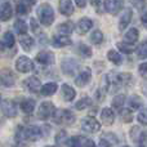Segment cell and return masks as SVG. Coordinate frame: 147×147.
Returning a JSON list of instances; mask_svg holds the SVG:
<instances>
[{
    "label": "cell",
    "mask_w": 147,
    "mask_h": 147,
    "mask_svg": "<svg viewBox=\"0 0 147 147\" xmlns=\"http://www.w3.org/2000/svg\"><path fill=\"white\" fill-rule=\"evenodd\" d=\"M98 147H114L111 145V143L109 142V141H106V140H101V142L98 143Z\"/></svg>",
    "instance_id": "7dc6e473"
},
{
    "label": "cell",
    "mask_w": 147,
    "mask_h": 147,
    "mask_svg": "<svg viewBox=\"0 0 147 147\" xmlns=\"http://www.w3.org/2000/svg\"><path fill=\"white\" fill-rule=\"evenodd\" d=\"M20 44L22 45V48L25 51H31V48L34 45V39L31 36H28L27 34H22L20 38Z\"/></svg>",
    "instance_id": "cb8c5ba5"
},
{
    "label": "cell",
    "mask_w": 147,
    "mask_h": 147,
    "mask_svg": "<svg viewBox=\"0 0 147 147\" xmlns=\"http://www.w3.org/2000/svg\"><path fill=\"white\" fill-rule=\"evenodd\" d=\"M35 106H36V102L32 98H26L21 102V109L26 114H31L34 111V109H35Z\"/></svg>",
    "instance_id": "44dd1931"
},
{
    "label": "cell",
    "mask_w": 147,
    "mask_h": 147,
    "mask_svg": "<svg viewBox=\"0 0 147 147\" xmlns=\"http://www.w3.org/2000/svg\"><path fill=\"white\" fill-rule=\"evenodd\" d=\"M79 53H80L81 57H84V58H89V57H92L93 52H92L90 47L85 45V44H80V47H79Z\"/></svg>",
    "instance_id": "d590c367"
},
{
    "label": "cell",
    "mask_w": 147,
    "mask_h": 147,
    "mask_svg": "<svg viewBox=\"0 0 147 147\" xmlns=\"http://www.w3.org/2000/svg\"><path fill=\"white\" fill-rule=\"evenodd\" d=\"M128 105H129L130 110H140L142 107L143 102L138 96H132L129 98V101H128Z\"/></svg>",
    "instance_id": "4316f807"
},
{
    "label": "cell",
    "mask_w": 147,
    "mask_h": 147,
    "mask_svg": "<svg viewBox=\"0 0 147 147\" xmlns=\"http://www.w3.org/2000/svg\"><path fill=\"white\" fill-rule=\"evenodd\" d=\"M13 147H18V146H13Z\"/></svg>",
    "instance_id": "680465c9"
},
{
    "label": "cell",
    "mask_w": 147,
    "mask_h": 147,
    "mask_svg": "<svg viewBox=\"0 0 147 147\" xmlns=\"http://www.w3.org/2000/svg\"><path fill=\"white\" fill-rule=\"evenodd\" d=\"M53 45L57 47V48H63V47H67L72 43L71 39L66 35H59V36H54L53 38Z\"/></svg>",
    "instance_id": "d6986e66"
},
{
    "label": "cell",
    "mask_w": 147,
    "mask_h": 147,
    "mask_svg": "<svg viewBox=\"0 0 147 147\" xmlns=\"http://www.w3.org/2000/svg\"><path fill=\"white\" fill-rule=\"evenodd\" d=\"M16 69H17L20 72L26 74V72H30L34 70V63L30 58L22 56L17 59V62H16Z\"/></svg>",
    "instance_id": "8992f818"
},
{
    "label": "cell",
    "mask_w": 147,
    "mask_h": 147,
    "mask_svg": "<svg viewBox=\"0 0 147 147\" xmlns=\"http://www.w3.org/2000/svg\"><path fill=\"white\" fill-rule=\"evenodd\" d=\"M0 83L4 86H13L16 83V76L12 70L1 69L0 70Z\"/></svg>",
    "instance_id": "52a82bcc"
},
{
    "label": "cell",
    "mask_w": 147,
    "mask_h": 147,
    "mask_svg": "<svg viewBox=\"0 0 147 147\" xmlns=\"http://www.w3.org/2000/svg\"><path fill=\"white\" fill-rule=\"evenodd\" d=\"M62 71L67 76H75L79 70V62L75 58H65L61 63Z\"/></svg>",
    "instance_id": "3957f363"
},
{
    "label": "cell",
    "mask_w": 147,
    "mask_h": 147,
    "mask_svg": "<svg viewBox=\"0 0 147 147\" xmlns=\"http://www.w3.org/2000/svg\"><path fill=\"white\" fill-rule=\"evenodd\" d=\"M59 12L63 16H71L74 13V4L71 0H59Z\"/></svg>",
    "instance_id": "ac0fdd59"
},
{
    "label": "cell",
    "mask_w": 147,
    "mask_h": 147,
    "mask_svg": "<svg viewBox=\"0 0 147 147\" xmlns=\"http://www.w3.org/2000/svg\"><path fill=\"white\" fill-rule=\"evenodd\" d=\"M13 16V9L12 5L9 3H3L0 5V21H9Z\"/></svg>",
    "instance_id": "5bb4252c"
},
{
    "label": "cell",
    "mask_w": 147,
    "mask_h": 147,
    "mask_svg": "<svg viewBox=\"0 0 147 147\" xmlns=\"http://www.w3.org/2000/svg\"><path fill=\"white\" fill-rule=\"evenodd\" d=\"M75 3L78 4L79 8H84L86 5V0H75Z\"/></svg>",
    "instance_id": "681fc988"
},
{
    "label": "cell",
    "mask_w": 147,
    "mask_h": 147,
    "mask_svg": "<svg viewBox=\"0 0 147 147\" xmlns=\"http://www.w3.org/2000/svg\"><path fill=\"white\" fill-rule=\"evenodd\" d=\"M124 102H125V96L124 94H119V96H115V98L112 99V107L116 109L117 111L123 109L124 106Z\"/></svg>",
    "instance_id": "f546056e"
},
{
    "label": "cell",
    "mask_w": 147,
    "mask_h": 147,
    "mask_svg": "<svg viewBox=\"0 0 147 147\" xmlns=\"http://www.w3.org/2000/svg\"><path fill=\"white\" fill-rule=\"evenodd\" d=\"M81 128L85 132L94 134V133H98L101 130V123H98V120L94 117H85L81 123Z\"/></svg>",
    "instance_id": "5b68a950"
},
{
    "label": "cell",
    "mask_w": 147,
    "mask_h": 147,
    "mask_svg": "<svg viewBox=\"0 0 147 147\" xmlns=\"http://www.w3.org/2000/svg\"><path fill=\"white\" fill-rule=\"evenodd\" d=\"M14 28L18 34L22 35V34H26V31H27V25H26V22L23 20H17L14 23Z\"/></svg>",
    "instance_id": "836d02e7"
},
{
    "label": "cell",
    "mask_w": 147,
    "mask_h": 147,
    "mask_svg": "<svg viewBox=\"0 0 147 147\" xmlns=\"http://www.w3.org/2000/svg\"><path fill=\"white\" fill-rule=\"evenodd\" d=\"M107 57H109L110 61H111L114 65H116V66H119V65L123 63L121 54H120L119 52H116V51H109V53H107Z\"/></svg>",
    "instance_id": "484cf974"
},
{
    "label": "cell",
    "mask_w": 147,
    "mask_h": 147,
    "mask_svg": "<svg viewBox=\"0 0 147 147\" xmlns=\"http://www.w3.org/2000/svg\"><path fill=\"white\" fill-rule=\"evenodd\" d=\"M31 30H32L35 34L40 32V27H39V23L36 22L35 18H31Z\"/></svg>",
    "instance_id": "ee69618b"
},
{
    "label": "cell",
    "mask_w": 147,
    "mask_h": 147,
    "mask_svg": "<svg viewBox=\"0 0 147 147\" xmlns=\"http://www.w3.org/2000/svg\"><path fill=\"white\" fill-rule=\"evenodd\" d=\"M90 105H92V99L88 98V97H84V98L79 99V101L75 103V109L79 110V111H81V110L88 109Z\"/></svg>",
    "instance_id": "f1b7e54d"
},
{
    "label": "cell",
    "mask_w": 147,
    "mask_h": 147,
    "mask_svg": "<svg viewBox=\"0 0 147 147\" xmlns=\"http://www.w3.org/2000/svg\"><path fill=\"white\" fill-rule=\"evenodd\" d=\"M81 147H96V143L93 142V140L81 138Z\"/></svg>",
    "instance_id": "7bdbcfd3"
},
{
    "label": "cell",
    "mask_w": 147,
    "mask_h": 147,
    "mask_svg": "<svg viewBox=\"0 0 147 147\" xmlns=\"http://www.w3.org/2000/svg\"><path fill=\"white\" fill-rule=\"evenodd\" d=\"M138 72H140V75L142 76L145 80H147V62L140 65V67H138Z\"/></svg>",
    "instance_id": "60d3db41"
},
{
    "label": "cell",
    "mask_w": 147,
    "mask_h": 147,
    "mask_svg": "<svg viewBox=\"0 0 147 147\" xmlns=\"http://www.w3.org/2000/svg\"><path fill=\"white\" fill-rule=\"evenodd\" d=\"M23 85L27 88V90L32 92V93H36V92H39L41 88V81L39 80L36 76H30V78H27L23 81Z\"/></svg>",
    "instance_id": "8fae6325"
},
{
    "label": "cell",
    "mask_w": 147,
    "mask_h": 147,
    "mask_svg": "<svg viewBox=\"0 0 147 147\" xmlns=\"http://www.w3.org/2000/svg\"><path fill=\"white\" fill-rule=\"evenodd\" d=\"M1 110L5 116L8 117H14L17 115V105L12 99H5L1 103Z\"/></svg>",
    "instance_id": "9c48e42d"
},
{
    "label": "cell",
    "mask_w": 147,
    "mask_h": 147,
    "mask_svg": "<svg viewBox=\"0 0 147 147\" xmlns=\"http://www.w3.org/2000/svg\"><path fill=\"white\" fill-rule=\"evenodd\" d=\"M3 43H4V45L7 47V48H12L16 43V39H14V36H13V34L12 32H5L4 39H3Z\"/></svg>",
    "instance_id": "e575fe53"
},
{
    "label": "cell",
    "mask_w": 147,
    "mask_h": 147,
    "mask_svg": "<svg viewBox=\"0 0 147 147\" xmlns=\"http://www.w3.org/2000/svg\"><path fill=\"white\" fill-rule=\"evenodd\" d=\"M57 84L56 83H47L45 85H41L40 88V93L43 94L44 97H48V96H52L57 92Z\"/></svg>",
    "instance_id": "7402d4cb"
},
{
    "label": "cell",
    "mask_w": 147,
    "mask_h": 147,
    "mask_svg": "<svg viewBox=\"0 0 147 147\" xmlns=\"http://www.w3.org/2000/svg\"><path fill=\"white\" fill-rule=\"evenodd\" d=\"M137 56L140 58H147V41H142L137 48Z\"/></svg>",
    "instance_id": "74e56055"
},
{
    "label": "cell",
    "mask_w": 147,
    "mask_h": 147,
    "mask_svg": "<svg viewBox=\"0 0 147 147\" xmlns=\"http://www.w3.org/2000/svg\"><path fill=\"white\" fill-rule=\"evenodd\" d=\"M58 31L62 32L63 35H69L74 31V23L71 21H67V22H63L58 26Z\"/></svg>",
    "instance_id": "83f0119b"
},
{
    "label": "cell",
    "mask_w": 147,
    "mask_h": 147,
    "mask_svg": "<svg viewBox=\"0 0 147 147\" xmlns=\"http://www.w3.org/2000/svg\"><path fill=\"white\" fill-rule=\"evenodd\" d=\"M123 4H124V0H105V9L110 14L115 16L121 10Z\"/></svg>",
    "instance_id": "ba28073f"
},
{
    "label": "cell",
    "mask_w": 147,
    "mask_h": 147,
    "mask_svg": "<svg viewBox=\"0 0 147 147\" xmlns=\"http://www.w3.org/2000/svg\"><path fill=\"white\" fill-rule=\"evenodd\" d=\"M0 102H1V96H0Z\"/></svg>",
    "instance_id": "11a10c76"
},
{
    "label": "cell",
    "mask_w": 147,
    "mask_h": 147,
    "mask_svg": "<svg viewBox=\"0 0 147 147\" xmlns=\"http://www.w3.org/2000/svg\"><path fill=\"white\" fill-rule=\"evenodd\" d=\"M61 92H62V98H63L65 101H69V102H71L76 96L75 89L71 88L70 85H67V84H63V85H62Z\"/></svg>",
    "instance_id": "ffe728a7"
},
{
    "label": "cell",
    "mask_w": 147,
    "mask_h": 147,
    "mask_svg": "<svg viewBox=\"0 0 147 147\" xmlns=\"http://www.w3.org/2000/svg\"><path fill=\"white\" fill-rule=\"evenodd\" d=\"M54 59H56L54 58V54L49 51H43V52H40V53H38V56H36V61H38L39 63L44 65V66L53 65Z\"/></svg>",
    "instance_id": "30bf717a"
},
{
    "label": "cell",
    "mask_w": 147,
    "mask_h": 147,
    "mask_svg": "<svg viewBox=\"0 0 147 147\" xmlns=\"http://www.w3.org/2000/svg\"><path fill=\"white\" fill-rule=\"evenodd\" d=\"M49 132H51V127H49V125H43V128H41V134H43V137L48 136Z\"/></svg>",
    "instance_id": "bcb514c9"
},
{
    "label": "cell",
    "mask_w": 147,
    "mask_h": 147,
    "mask_svg": "<svg viewBox=\"0 0 147 147\" xmlns=\"http://www.w3.org/2000/svg\"><path fill=\"white\" fill-rule=\"evenodd\" d=\"M138 147H145V146H138Z\"/></svg>",
    "instance_id": "9f6ffc18"
},
{
    "label": "cell",
    "mask_w": 147,
    "mask_h": 147,
    "mask_svg": "<svg viewBox=\"0 0 147 147\" xmlns=\"http://www.w3.org/2000/svg\"><path fill=\"white\" fill-rule=\"evenodd\" d=\"M120 116H121L124 123H130L133 120V114L129 109H121L120 110Z\"/></svg>",
    "instance_id": "8d00e7d4"
},
{
    "label": "cell",
    "mask_w": 147,
    "mask_h": 147,
    "mask_svg": "<svg viewBox=\"0 0 147 147\" xmlns=\"http://www.w3.org/2000/svg\"><path fill=\"white\" fill-rule=\"evenodd\" d=\"M5 48H7V47L4 45V43H3V41H0V54H1L3 52L5 51Z\"/></svg>",
    "instance_id": "f5cc1de1"
},
{
    "label": "cell",
    "mask_w": 147,
    "mask_h": 147,
    "mask_svg": "<svg viewBox=\"0 0 147 147\" xmlns=\"http://www.w3.org/2000/svg\"><path fill=\"white\" fill-rule=\"evenodd\" d=\"M117 48H119V51H121L123 53H127V54H130L134 52V47L132 45V44L129 43H117Z\"/></svg>",
    "instance_id": "d6a6232c"
},
{
    "label": "cell",
    "mask_w": 147,
    "mask_h": 147,
    "mask_svg": "<svg viewBox=\"0 0 147 147\" xmlns=\"http://www.w3.org/2000/svg\"><path fill=\"white\" fill-rule=\"evenodd\" d=\"M138 36H140V32H138L137 28H129V31L125 32L124 39H125L127 43L133 44V43H136V41L138 40Z\"/></svg>",
    "instance_id": "d4e9b609"
},
{
    "label": "cell",
    "mask_w": 147,
    "mask_h": 147,
    "mask_svg": "<svg viewBox=\"0 0 147 147\" xmlns=\"http://www.w3.org/2000/svg\"><path fill=\"white\" fill-rule=\"evenodd\" d=\"M16 12H17V14H20V16H26L28 12H30V7L20 3V4L17 5V8H16Z\"/></svg>",
    "instance_id": "f35d334b"
},
{
    "label": "cell",
    "mask_w": 147,
    "mask_h": 147,
    "mask_svg": "<svg viewBox=\"0 0 147 147\" xmlns=\"http://www.w3.org/2000/svg\"><path fill=\"white\" fill-rule=\"evenodd\" d=\"M137 119L142 125H147V111H141L138 114Z\"/></svg>",
    "instance_id": "b9f144b4"
},
{
    "label": "cell",
    "mask_w": 147,
    "mask_h": 147,
    "mask_svg": "<svg viewBox=\"0 0 147 147\" xmlns=\"http://www.w3.org/2000/svg\"><path fill=\"white\" fill-rule=\"evenodd\" d=\"M54 111H56V109H54V105L52 102H43L38 110V117L40 120H48L53 116Z\"/></svg>",
    "instance_id": "277c9868"
},
{
    "label": "cell",
    "mask_w": 147,
    "mask_h": 147,
    "mask_svg": "<svg viewBox=\"0 0 147 147\" xmlns=\"http://www.w3.org/2000/svg\"><path fill=\"white\" fill-rule=\"evenodd\" d=\"M124 147H129V146H124Z\"/></svg>",
    "instance_id": "6f0895ef"
},
{
    "label": "cell",
    "mask_w": 147,
    "mask_h": 147,
    "mask_svg": "<svg viewBox=\"0 0 147 147\" xmlns=\"http://www.w3.org/2000/svg\"><path fill=\"white\" fill-rule=\"evenodd\" d=\"M88 1H89V4L93 5V7H98L99 3H101V0H88Z\"/></svg>",
    "instance_id": "816d5d0a"
},
{
    "label": "cell",
    "mask_w": 147,
    "mask_h": 147,
    "mask_svg": "<svg viewBox=\"0 0 147 147\" xmlns=\"http://www.w3.org/2000/svg\"><path fill=\"white\" fill-rule=\"evenodd\" d=\"M132 16H133L132 9H129V8H128V9H124V12H123V14L120 16V20H119V30L120 31H123L130 23Z\"/></svg>",
    "instance_id": "4fadbf2b"
},
{
    "label": "cell",
    "mask_w": 147,
    "mask_h": 147,
    "mask_svg": "<svg viewBox=\"0 0 147 147\" xmlns=\"http://www.w3.org/2000/svg\"><path fill=\"white\" fill-rule=\"evenodd\" d=\"M90 79H92V71L89 69H86V70H84L83 72H80L78 76H76L75 84L78 86H80V88H83V86H85L86 84L90 81Z\"/></svg>",
    "instance_id": "7c38bea8"
},
{
    "label": "cell",
    "mask_w": 147,
    "mask_h": 147,
    "mask_svg": "<svg viewBox=\"0 0 147 147\" xmlns=\"http://www.w3.org/2000/svg\"><path fill=\"white\" fill-rule=\"evenodd\" d=\"M66 145L69 147H81V137H71Z\"/></svg>",
    "instance_id": "ab89813d"
},
{
    "label": "cell",
    "mask_w": 147,
    "mask_h": 147,
    "mask_svg": "<svg viewBox=\"0 0 147 147\" xmlns=\"http://www.w3.org/2000/svg\"><path fill=\"white\" fill-rule=\"evenodd\" d=\"M52 117L54 123L59 125H70L75 121V115L70 110H56Z\"/></svg>",
    "instance_id": "7a4b0ae2"
},
{
    "label": "cell",
    "mask_w": 147,
    "mask_h": 147,
    "mask_svg": "<svg viewBox=\"0 0 147 147\" xmlns=\"http://www.w3.org/2000/svg\"><path fill=\"white\" fill-rule=\"evenodd\" d=\"M141 22H142V25L145 26V28H147V13H145V14L141 17Z\"/></svg>",
    "instance_id": "f907efd6"
},
{
    "label": "cell",
    "mask_w": 147,
    "mask_h": 147,
    "mask_svg": "<svg viewBox=\"0 0 147 147\" xmlns=\"http://www.w3.org/2000/svg\"><path fill=\"white\" fill-rule=\"evenodd\" d=\"M21 3L22 4H25V5H27V7H32V5H35V3H36V0H21Z\"/></svg>",
    "instance_id": "c3c4849f"
},
{
    "label": "cell",
    "mask_w": 147,
    "mask_h": 147,
    "mask_svg": "<svg viewBox=\"0 0 147 147\" xmlns=\"http://www.w3.org/2000/svg\"><path fill=\"white\" fill-rule=\"evenodd\" d=\"M38 17L43 26H51L54 21V10L49 4H41L38 8Z\"/></svg>",
    "instance_id": "6da1fadb"
},
{
    "label": "cell",
    "mask_w": 147,
    "mask_h": 147,
    "mask_svg": "<svg viewBox=\"0 0 147 147\" xmlns=\"http://www.w3.org/2000/svg\"><path fill=\"white\" fill-rule=\"evenodd\" d=\"M44 147H57V146H44Z\"/></svg>",
    "instance_id": "db71d44e"
},
{
    "label": "cell",
    "mask_w": 147,
    "mask_h": 147,
    "mask_svg": "<svg viewBox=\"0 0 147 147\" xmlns=\"http://www.w3.org/2000/svg\"><path fill=\"white\" fill-rule=\"evenodd\" d=\"M101 119H102V123L105 125H111L115 120V114H114V110L110 109V107H106V109L102 110V114H101Z\"/></svg>",
    "instance_id": "9a60e30c"
},
{
    "label": "cell",
    "mask_w": 147,
    "mask_h": 147,
    "mask_svg": "<svg viewBox=\"0 0 147 147\" xmlns=\"http://www.w3.org/2000/svg\"><path fill=\"white\" fill-rule=\"evenodd\" d=\"M56 143H57V146H59V147L66 145V143H67V132H66V130L62 129V130H59V132L57 133Z\"/></svg>",
    "instance_id": "4dcf8cb0"
},
{
    "label": "cell",
    "mask_w": 147,
    "mask_h": 147,
    "mask_svg": "<svg viewBox=\"0 0 147 147\" xmlns=\"http://www.w3.org/2000/svg\"><path fill=\"white\" fill-rule=\"evenodd\" d=\"M130 138L137 143L143 142L146 140V132L143 129H141L140 127H133L132 130H130Z\"/></svg>",
    "instance_id": "2e32d148"
},
{
    "label": "cell",
    "mask_w": 147,
    "mask_h": 147,
    "mask_svg": "<svg viewBox=\"0 0 147 147\" xmlns=\"http://www.w3.org/2000/svg\"><path fill=\"white\" fill-rule=\"evenodd\" d=\"M90 41L93 44H96V45H98V44H101L102 41H103V34L99 30H96V31H93L92 32V35H90Z\"/></svg>",
    "instance_id": "1f68e13d"
},
{
    "label": "cell",
    "mask_w": 147,
    "mask_h": 147,
    "mask_svg": "<svg viewBox=\"0 0 147 147\" xmlns=\"http://www.w3.org/2000/svg\"><path fill=\"white\" fill-rule=\"evenodd\" d=\"M129 81L132 83L133 81V76L130 74H127V72H123V74H119L116 76V85L119 86H125L129 84Z\"/></svg>",
    "instance_id": "603a6c76"
},
{
    "label": "cell",
    "mask_w": 147,
    "mask_h": 147,
    "mask_svg": "<svg viewBox=\"0 0 147 147\" xmlns=\"http://www.w3.org/2000/svg\"><path fill=\"white\" fill-rule=\"evenodd\" d=\"M92 26H93L92 20L85 18V17L81 18V20L78 22V32L80 34V35H84V34H86L89 30H90Z\"/></svg>",
    "instance_id": "e0dca14e"
},
{
    "label": "cell",
    "mask_w": 147,
    "mask_h": 147,
    "mask_svg": "<svg viewBox=\"0 0 147 147\" xmlns=\"http://www.w3.org/2000/svg\"><path fill=\"white\" fill-rule=\"evenodd\" d=\"M133 4L136 5V8L140 10H142L146 7V1L145 0H133Z\"/></svg>",
    "instance_id": "f6af8a7d"
}]
</instances>
